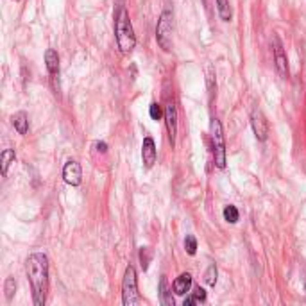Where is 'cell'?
<instances>
[{"mask_svg":"<svg viewBox=\"0 0 306 306\" xmlns=\"http://www.w3.org/2000/svg\"><path fill=\"white\" fill-rule=\"evenodd\" d=\"M25 272L32 289V301L43 306L49 296V258L43 253H32L25 260Z\"/></svg>","mask_w":306,"mask_h":306,"instance_id":"cell-1","label":"cell"},{"mask_svg":"<svg viewBox=\"0 0 306 306\" xmlns=\"http://www.w3.org/2000/svg\"><path fill=\"white\" fill-rule=\"evenodd\" d=\"M115 32H117V45H119V50L127 56L135 50L136 47V36H135V29H132L131 18H129V13L125 7H120L119 14H117L115 20Z\"/></svg>","mask_w":306,"mask_h":306,"instance_id":"cell-2","label":"cell"},{"mask_svg":"<svg viewBox=\"0 0 306 306\" xmlns=\"http://www.w3.org/2000/svg\"><path fill=\"white\" fill-rule=\"evenodd\" d=\"M172 36H174V14L172 11L165 9L156 25V42L165 52L172 49Z\"/></svg>","mask_w":306,"mask_h":306,"instance_id":"cell-3","label":"cell"},{"mask_svg":"<svg viewBox=\"0 0 306 306\" xmlns=\"http://www.w3.org/2000/svg\"><path fill=\"white\" fill-rule=\"evenodd\" d=\"M209 135H212L213 143V161L219 168L226 167V142H224V131L222 125L217 119H212L209 124Z\"/></svg>","mask_w":306,"mask_h":306,"instance_id":"cell-4","label":"cell"},{"mask_svg":"<svg viewBox=\"0 0 306 306\" xmlns=\"http://www.w3.org/2000/svg\"><path fill=\"white\" fill-rule=\"evenodd\" d=\"M122 303L124 306H135L140 303V292H138V278L132 265H127L124 272L122 281Z\"/></svg>","mask_w":306,"mask_h":306,"instance_id":"cell-5","label":"cell"},{"mask_svg":"<svg viewBox=\"0 0 306 306\" xmlns=\"http://www.w3.org/2000/svg\"><path fill=\"white\" fill-rule=\"evenodd\" d=\"M272 54H274L276 70H278L279 77L286 79V77H289V60H286L285 47H283L281 40H279L278 36H274V38H272Z\"/></svg>","mask_w":306,"mask_h":306,"instance_id":"cell-6","label":"cell"},{"mask_svg":"<svg viewBox=\"0 0 306 306\" xmlns=\"http://www.w3.org/2000/svg\"><path fill=\"white\" fill-rule=\"evenodd\" d=\"M63 179L70 186H79L81 181H83V168H81L79 161L75 160L66 161L65 167H63Z\"/></svg>","mask_w":306,"mask_h":306,"instance_id":"cell-7","label":"cell"},{"mask_svg":"<svg viewBox=\"0 0 306 306\" xmlns=\"http://www.w3.org/2000/svg\"><path fill=\"white\" fill-rule=\"evenodd\" d=\"M251 125H253L254 136H256L260 142H265L269 136V122L260 109H254V111L251 113Z\"/></svg>","mask_w":306,"mask_h":306,"instance_id":"cell-8","label":"cell"},{"mask_svg":"<svg viewBox=\"0 0 306 306\" xmlns=\"http://www.w3.org/2000/svg\"><path fill=\"white\" fill-rule=\"evenodd\" d=\"M165 124H167V131H168V138L170 143H176V135H178V108H176L174 102H168L165 106Z\"/></svg>","mask_w":306,"mask_h":306,"instance_id":"cell-9","label":"cell"},{"mask_svg":"<svg viewBox=\"0 0 306 306\" xmlns=\"http://www.w3.org/2000/svg\"><path fill=\"white\" fill-rule=\"evenodd\" d=\"M158 158V150H156V143L150 136H145L142 143V161L145 168H152V165L156 163Z\"/></svg>","mask_w":306,"mask_h":306,"instance_id":"cell-10","label":"cell"},{"mask_svg":"<svg viewBox=\"0 0 306 306\" xmlns=\"http://www.w3.org/2000/svg\"><path fill=\"white\" fill-rule=\"evenodd\" d=\"M190 289H192V274L190 272L179 274L174 281V292L178 294V296H184V294L190 292Z\"/></svg>","mask_w":306,"mask_h":306,"instance_id":"cell-11","label":"cell"},{"mask_svg":"<svg viewBox=\"0 0 306 306\" xmlns=\"http://www.w3.org/2000/svg\"><path fill=\"white\" fill-rule=\"evenodd\" d=\"M158 290H160V303L163 306H174V297H172L167 276H161L160 278V286H158Z\"/></svg>","mask_w":306,"mask_h":306,"instance_id":"cell-12","label":"cell"},{"mask_svg":"<svg viewBox=\"0 0 306 306\" xmlns=\"http://www.w3.org/2000/svg\"><path fill=\"white\" fill-rule=\"evenodd\" d=\"M45 65H47V70H49V73L52 77L60 73V56H58V52L54 49H47Z\"/></svg>","mask_w":306,"mask_h":306,"instance_id":"cell-13","label":"cell"},{"mask_svg":"<svg viewBox=\"0 0 306 306\" xmlns=\"http://www.w3.org/2000/svg\"><path fill=\"white\" fill-rule=\"evenodd\" d=\"M11 124L14 125V129H16L20 135H27L29 131V117L25 111H18L14 113L13 117H11Z\"/></svg>","mask_w":306,"mask_h":306,"instance_id":"cell-14","label":"cell"},{"mask_svg":"<svg viewBox=\"0 0 306 306\" xmlns=\"http://www.w3.org/2000/svg\"><path fill=\"white\" fill-rule=\"evenodd\" d=\"M206 301V292L204 289H201V286H195L194 292L190 294V296L184 299V306H192V304H199V303H204Z\"/></svg>","mask_w":306,"mask_h":306,"instance_id":"cell-15","label":"cell"},{"mask_svg":"<svg viewBox=\"0 0 306 306\" xmlns=\"http://www.w3.org/2000/svg\"><path fill=\"white\" fill-rule=\"evenodd\" d=\"M215 6H217V13H219L220 20L224 22H230L231 20V7H230V0H215Z\"/></svg>","mask_w":306,"mask_h":306,"instance_id":"cell-16","label":"cell"},{"mask_svg":"<svg viewBox=\"0 0 306 306\" xmlns=\"http://www.w3.org/2000/svg\"><path fill=\"white\" fill-rule=\"evenodd\" d=\"M14 150L13 149H4L2 150V176H7V168L11 163H14Z\"/></svg>","mask_w":306,"mask_h":306,"instance_id":"cell-17","label":"cell"},{"mask_svg":"<svg viewBox=\"0 0 306 306\" xmlns=\"http://www.w3.org/2000/svg\"><path fill=\"white\" fill-rule=\"evenodd\" d=\"M238 219H240V213H238L237 206L230 204V206H226V208H224V220H226V222L237 224Z\"/></svg>","mask_w":306,"mask_h":306,"instance_id":"cell-18","label":"cell"},{"mask_svg":"<svg viewBox=\"0 0 306 306\" xmlns=\"http://www.w3.org/2000/svg\"><path fill=\"white\" fill-rule=\"evenodd\" d=\"M150 260H152V249H150V247H142V249H140V263H142L143 271L149 269Z\"/></svg>","mask_w":306,"mask_h":306,"instance_id":"cell-19","label":"cell"},{"mask_svg":"<svg viewBox=\"0 0 306 306\" xmlns=\"http://www.w3.org/2000/svg\"><path fill=\"white\" fill-rule=\"evenodd\" d=\"M217 276H219V271H217V265L215 263H212L208 267V271H206V274H204V281H206V285H209V286H215V283H217Z\"/></svg>","mask_w":306,"mask_h":306,"instance_id":"cell-20","label":"cell"},{"mask_svg":"<svg viewBox=\"0 0 306 306\" xmlns=\"http://www.w3.org/2000/svg\"><path fill=\"white\" fill-rule=\"evenodd\" d=\"M184 249H186V253L190 254V256H194V254L197 253V240H195L194 235H188V237L184 238Z\"/></svg>","mask_w":306,"mask_h":306,"instance_id":"cell-21","label":"cell"},{"mask_svg":"<svg viewBox=\"0 0 306 306\" xmlns=\"http://www.w3.org/2000/svg\"><path fill=\"white\" fill-rule=\"evenodd\" d=\"M149 115L152 120H161V117H165V113L161 111V106L158 104V102H152L149 108Z\"/></svg>","mask_w":306,"mask_h":306,"instance_id":"cell-22","label":"cell"},{"mask_svg":"<svg viewBox=\"0 0 306 306\" xmlns=\"http://www.w3.org/2000/svg\"><path fill=\"white\" fill-rule=\"evenodd\" d=\"M14 290H16V281H14L13 278L6 279V286H4V292H6L7 301H11V297H13Z\"/></svg>","mask_w":306,"mask_h":306,"instance_id":"cell-23","label":"cell"},{"mask_svg":"<svg viewBox=\"0 0 306 306\" xmlns=\"http://www.w3.org/2000/svg\"><path fill=\"white\" fill-rule=\"evenodd\" d=\"M95 147H97V150H101L102 154H106V150H108V145H106L104 142H99V143H95Z\"/></svg>","mask_w":306,"mask_h":306,"instance_id":"cell-24","label":"cell"},{"mask_svg":"<svg viewBox=\"0 0 306 306\" xmlns=\"http://www.w3.org/2000/svg\"><path fill=\"white\" fill-rule=\"evenodd\" d=\"M202 4H204V6H206V9H208V7H209V0H202Z\"/></svg>","mask_w":306,"mask_h":306,"instance_id":"cell-25","label":"cell"}]
</instances>
